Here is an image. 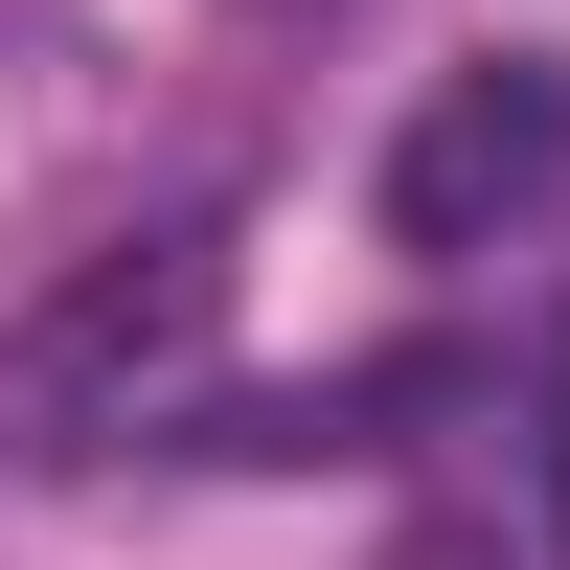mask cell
I'll use <instances>...</instances> for the list:
<instances>
[{"label": "cell", "instance_id": "cell-1", "mask_svg": "<svg viewBox=\"0 0 570 570\" xmlns=\"http://www.w3.org/2000/svg\"><path fill=\"white\" fill-rule=\"evenodd\" d=\"M228 343V252L183 228V252H115V274H69V297L0 343V456H91V434H137V411H183V365Z\"/></svg>", "mask_w": 570, "mask_h": 570}, {"label": "cell", "instance_id": "cell-2", "mask_svg": "<svg viewBox=\"0 0 570 570\" xmlns=\"http://www.w3.org/2000/svg\"><path fill=\"white\" fill-rule=\"evenodd\" d=\"M548 183H570V69H525V46L456 69L434 115L389 137V228H411V252H480V228H525Z\"/></svg>", "mask_w": 570, "mask_h": 570}]
</instances>
